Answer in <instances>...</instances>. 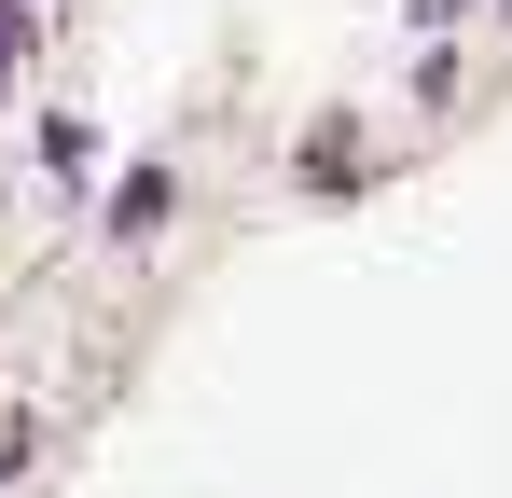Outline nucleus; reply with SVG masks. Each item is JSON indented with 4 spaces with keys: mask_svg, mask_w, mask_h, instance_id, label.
<instances>
[{
    "mask_svg": "<svg viewBox=\"0 0 512 498\" xmlns=\"http://www.w3.org/2000/svg\"><path fill=\"white\" fill-rule=\"evenodd\" d=\"M0 42H14V14H0Z\"/></svg>",
    "mask_w": 512,
    "mask_h": 498,
    "instance_id": "obj_2",
    "label": "nucleus"
},
{
    "mask_svg": "<svg viewBox=\"0 0 512 498\" xmlns=\"http://www.w3.org/2000/svg\"><path fill=\"white\" fill-rule=\"evenodd\" d=\"M111 222H125V236H153V222H167V166H139V180L111 194Z\"/></svg>",
    "mask_w": 512,
    "mask_h": 498,
    "instance_id": "obj_1",
    "label": "nucleus"
}]
</instances>
